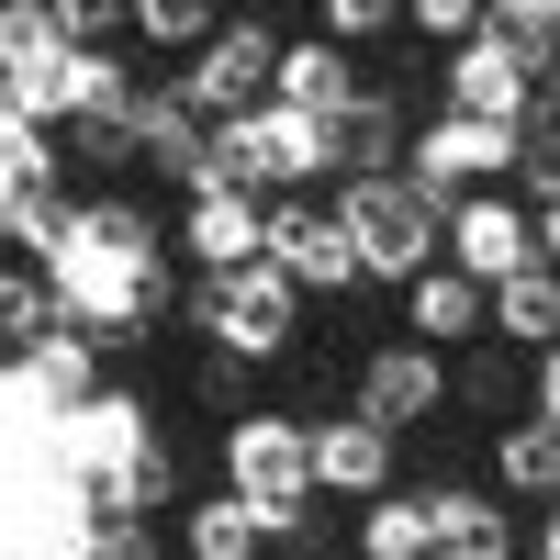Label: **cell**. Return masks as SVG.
Segmentation results:
<instances>
[{
  "label": "cell",
  "instance_id": "cell-1",
  "mask_svg": "<svg viewBox=\"0 0 560 560\" xmlns=\"http://www.w3.org/2000/svg\"><path fill=\"white\" fill-rule=\"evenodd\" d=\"M45 280H57L68 325H79V337H102V348H135L168 303H191V292H168V247H158V224L135 213L124 191H79V202H68Z\"/></svg>",
  "mask_w": 560,
  "mask_h": 560
},
{
  "label": "cell",
  "instance_id": "cell-2",
  "mask_svg": "<svg viewBox=\"0 0 560 560\" xmlns=\"http://www.w3.org/2000/svg\"><path fill=\"white\" fill-rule=\"evenodd\" d=\"M202 191H247V202H314V191H337V124H314V113H292V102L224 124Z\"/></svg>",
  "mask_w": 560,
  "mask_h": 560
},
{
  "label": "cell",
  "instance_id": "cell-3",
  "mask_svg": "<svg viewBox=\"0 0 560 560\" xmlns=\"http://www.w3.org/2000/svg\"><path fill=\"white\" fill-rule=\"evenodd\" d=\"M213 471H224V493H247L258 516H269V549H292L303 527H314V415H280V404H258L247 427H224L213 438Z\"/></svg>",
  "mask_w": 560,
  "mask_h": 560
},
{
  "label": "cell",
  "instance_id": "cell-4",
  "mask_svg": "<svg viewBox=\"0 0 560 560\" xmlns=\"http://www.w3.org/2000/svg\"><path fill=\"white\" fill-rule=\"evenodd\" d=\"M337 213L359 236V269L393 280V292H415L427 269H448V202H427L415 179H348Z\"/></svg>",
  "mask_w": 560,
  "mask_h": 560
},
{
  "label": "cell",
  "instance_id": "cell-5",
  "mask_svg": "<svg viewBox=\"0 0 560 560\" xmlns=\"http://www.w3.org/2000/svg\"><path fill=\"white\" fill-rule=\"evenodd\" d=\"M191 337L213 348V359H247V370H269V359H292V337H303V292L280 280L269 258L258 269H236V280H191Z\"/></svg>",
  "mask_w": 560,
  "mask_h": 560
},
{
  "label": "cell",
  "instance_id": "cell-6",
  "mask_svg": "<svg viewBox=\"0 0 560 560\" xmlns=\"http://www.w3.org/2000/svg\"><path fill=\"white\" fill-rule=\"evenodd\" d=\"M280 57H292V45H280L269 23H224L191 68H168V90H179V113H202L224 135V124H247V113L280 102Z\"/></svg>",
  "mask_w": 560,
  "mask_h": 560
},
{
  "label": "cell",
  "instance_id": "cell-7",
  "mask_svg": "<svg viewBox=\"0 0 560 560\" xmlns=\"http://www.w3.org/2000/svg\"><path fill=\"white\" fill-rule=\"evenodd\" d=\"M516 158H527V135L516 124H471V113H438V124H415V158L404 179L427 202H471V191H516Z\"/></svg>",
  "mask_w": 560,
  "mask_h": 560
},
{
  "label": "cell",
  "instance_id": "cell-8",
  "mask_svg": "<svg viewBox=\"0 0 560 560\" xmlns=\"http://www.w3.org/2000/svg\"><path fill=\"white\" fill-rule=\"evenodd\" d=\"M459 404V370L438 348H415V337H382L359 370H348V415H370L382 438H415V427H438V415Z\"/></svg>",
  "mask_w": 560,
  "mask_h": 560
},
{
  "label": "cell",
  "instance_id": "cell-9",
  "mask_svg": "<svg viewBox=\"0 0 560 560\" xmlns=\"http://www.w3.org/2000/svg\"><path fill=\"white\" fill-rule=\"evenodd\" d=\"M269 269L292 280V292H370V269H359V236H348L337 191H314V202H269Z\"/></svg>",
  "mask_w": 560,
  "mask_h": 560
},
{
  "label": "cell",
  "instance_id": "cell-10",
  "mask_svg": "<svg viewBox=\"0 0 560 560\" xmlns=\"http://www.w3.org/2000/svg\"><path fill=\"white\" fill-rule=\"evenodd\" d=\"M448 269H471L482 292H504V280L549 269V258H538V213H527L516 191H471V202L448 213Z\"/></svg>",
  "mask_w": 560,
  "mask_h": 560
},
{
  "label": "cell",
  "instance_id": "cell-11",
  "mask_svg": "<svg viewBox=\"0 0 560 560\" xmlns=\"http://www.w3.org/2000/svg\"><path fill=\"white\" fill-rule=\"evenodd\" d=\"M168 247L191 258V280H236V269L269 258V202H247V191H191L179 224H168Z\"/></svg>",
  "mask_w": 560,
  "mask_h": 560
},
{
  "label": "cell",
  "instance_id": "cell-12",
  "mask_svg": "<svg viewBox=\"0 0 560 560\" xmlns=\"http://www.w3.org/2000/svg\"><path fill=\"white\" fill-rule=\"evenodd\" d=\"M404 438H382L370 415H314V493L325 504H382Z\"/></svg>",
  "mask_w": 560,
  "mask_h": 560
},
{
  "label": "cell",
  "instance_id": "cell-13",
  "mask_svg": "<svg viewBox=\"0 0 560 560\" xmlns=\"http://www.w3.org/2000/svg\"><path fill=\"white\" fill-rule=\"evenodd\" d=\"M538 90H549V79L516 57V45H493V34L448 57V113H471V124H516V135H527V124H538Z\"/></svg>",
  "mask_w": 560,
  "mask_h": 560
},
{
  "label": "cell",
  "instance_id": "cell-14",
  "mask_svg": "<svg viewBox=\"0 0 560 560\" xmlns=\"http://www.w3.org/2000/svg\"><path fill=\"white\" fill-rule=\"evenodd\" d=\"M427 504H438V560H538L527 516H516L493 482H438Z\"/></svg>",
  "mask_w": 560,
  "mask_h": 560
},
{
  "label": "cell",
  "instance_id": "cell-15",
  "mask_svg": "<svg viewBox=\"0 0 560 560\" xmlns=\"http://www.w3.org/2000/svg\"><path fill=\"white\" fill-rule=\"evenodd\" d=\"M404 337L438 348V359H448V348L471 359V348H493V292H482L471 269H427V280L404 292Z\"/></svg>",
  "mask_w": 560,
  "mask_h": 560
},
{
  "label": "cell",
  "instance_id": "cell-16",
  "mask_svg": "<svg viewBox=\"0 0 560 560\" xmlns=\"http://www.w3.org/2000/svg\"><path fill=\"white\" fill-rule=\"evenodd\" d=\"M280 102L314 113V124H348V113L370 102V68H359V57H337L325 34H292V57H280Z\"/></svg>",
  "mask_w": 560,
  "mask_h": 560
},
{
  "label": "cell",
  "instance_id": "cell-17",
  "mask_svg": "<svg viewBox=\"0 0 560 560\" xmlns=\"http://www.w3.org/2000/svg\"><path fill=\"white\" fill-rule=\"evenodd\" d=\"M179 560H269V516H258V504L247 493H191V504H179Z\"/></svg>",
  "mask_w": 560,
  "mask_h": 560
},
{
  "label": "cell",
  "instance_id": "cell-18",
  "mask_svg": "<svg viewBox=\"0 0 560 560\" xmlns=\"http://www.w3.org/2000/svg\"><path fill=\"white\" fill-rule=\"evenodd\" d=\"M493 493L504 504H560V427H538V415H516V427H493Z\"/></svg>",
  "mask_w": 560,
  "mask_h": 560
},
{
  "label": "cell",
  "instance_id": "cell-19",
  "mask_svg": "<svg viewBox=\"0 0 560 560\" xmlns=\"http://www.w3.org/2000/svg\"><path fill=\"white\" fill-rule=\"evenodd\" d=\"M493 348H516L527 370L560 348V269H527V280H504V292H493Z\"/></svg>",
  "mask_w": 560,
  "mask_h": 560
},
{
  "label": "cell",
  "instance_id": "cell-20",
  "mask_svg": "<svg viewBox=\"0 0 560 560\" xmlns=\"http://www.w3.org/2000/svg\"><path fill=\"white\" fill-rule=\"evenodd\" d=\"M459 415H493V427L538 415V370H516V348H471L459 359Z\"/></svg>",
  "mask_w": 560,
  "mask_h": 560
},
{
  "label": "cell",
  "instance_id": "cell-21",
  "mask_svg": "<svg viewBox=\"0 0 560 560\" xmlns=\"http://www.w3.org/2000/svg\"><path fill=\"white\" fill-rule=\"evenodd\" d=\"M359 560H438V504H427V493L359 504Z\"/></svg>",
  "mask_w": 560,
  "mask_h": 560
},
{
  "label": "cell",
  "instance_id": "cell-22",
  "mask_svg": "<svg viewBox=\"0 0 560 560\" xmlns=\"http://www.w3.org/2000/svg\"><path fill=\"white\" fill-rule=\"evenodd\" d=\"M135 102H147V90H135ZM135 102L68 124V168H79V179H124V168H147V124H135Z\"/></svg>",
  "mask_w": 560,
  "mask_h": 560
},
{
  "label": "cell",
  "instance_id": "cell-23",
  "mask_svg": "<svg viewBox=\"0 0 560 560\" xmlns=\"http://www.w3.org/2000/svg\"><path fill=\"white\" fill-rule=\"evenodd\" d=\"M224 23L236 12H213V0H135V45H147V57H179V68H191Z\"/></svg>",
  "mask_w": 560,
  "mask_h": 560
},
{
  "label": "cell",
  "instance_id": "cell-24",
  "mask_svg": "<svg viewBox=\"0 0 560 560\" xmlns=\"http://www.w3.org/2000/svg\"><path fill=\"white\" fill-rule=\"evenodd\" d=\"M314 34L337 45V57H370V45L415 34V12H393V0H325V12H314Z\"/></svg>",
  "mask_w": 560,
  "mask_h": 560
},
{
  "label": "cell",
  "instance_id": "cell-25",
  "mask_svg": "<svg viewBox=\"0 0 560 560\" xmlns=\"http://www.w3.org/2000/svg\"><path fill=\"white\" fill-rule=\"evenodd\" d=\"M493 45H516V57L549 79L560 68V0H493Z\"/></svg>",
  "mask_w": 560,
  "mask_h": 560
},
{
  "label": "cell",
  "instance_id": "cell-26",
  "mask_svg": "<svg viewBox=\"0 0 560 560\" xmlns=\"http://www.w3.org/2000/svg\"><path fill=\"white\" fill-rule=\"evenodd\" d=\"M247 382H258L247 359H202V370H191V393H202V415H213V438H224V427H247V415H258V404H247Z\"/></svg>",
  "mask_w": 560,
  "mask_h": 560
},
{
  "label": "cell",
  "instance_id": "cell-27",
  "mask_svg": "<svg viewBox=\"0 0 560 560\" xmlns=\"http://www.w3.org/2000/svg\"><path fill=\"white\" fill-rule=\"evenodd\" d=\"M516 202H527V213H549V202H560V124H549V113L527 124V158H516Z\"/></svg>",
  "mask_w": 560,
  "mask_h": 560
},
{
  "label": "cell",
  "instance_id": "cell-28",
  "mask_svg": "<svg viewBox=\"0 0 560 560\" xmlns=\"http://www.w3.org/2000/svg\"><path fill=\"white\" fill-rule=\"evenodd\" d=\"M90 560H158V516H102L90 527Z\"/></svg>",
  "mask_w": 560,
  "mask_h": 560
},
{
  "label": "cell",
  "instance_id": "cell-29",
  "mask_svg": "<svg viewBox=\"0 0 560 560\" xmlns=\"http://www.w3.org/2000/svg\"><path fill=\"white\" fill-rule=\"evenodd\" d=\"M538 427H560V348L538 359Z\"/></svg>",
  "mask_w": 560,
  "mask_h": 560
},
{
  "label": "cell",
  "instance_id": "cell-30",
  "mask_svg": "<svg viewBox=\"0 0 560 560\" xmlns=\"http://www.w3.org/2000/svg\"><path fill=\"white\" fill-rule=\"evenodd\" d=\"M538 258H549V269H560V202H549V213H538Z\"/></svg>",
  "mask_w": 560,
  "mask_h": 560
},
{
  "label": "cell",
  "instance_id": "cell-31",
  "mask_svg": "<svg viewBox=\"0 0 560 560\" xmlns=\"http://www.w3.org/2000/svg\"><path fill=\"white\" fill-rule=\"evenodd\" d=\"M538 113H549V124H560V68H549V90H538Z\"/></svg>",
  "mask_w": 560,
  "mask_h": 560
}]
</instances>
